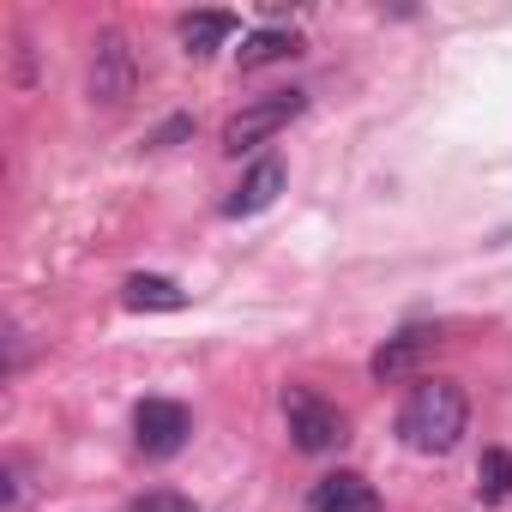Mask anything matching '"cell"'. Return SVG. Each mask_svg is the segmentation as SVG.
I'll use <instances>...</instances> for the list:
<instances>
[{
	"label": "cell",
	"mask_w": 512,
	"mask_h": 512,
	"mask_svg": "<svg viewBox=\"0 0 512 512\" xmlns=\"http://www.w3.org/2000/svg\"><path fill=\"white\" fill-rule=\"evenodd\" d=\"M470 428V398L458 380H416L398 410V440L422 458H446Z\"/></svg>",
	"instance_id": "obj_1"
},
{
	"label": "cell",
	"mask_w": 512,
	"mask_h": 512,
	"mask_svg": "<svg viewBox=\"0 0 512 512\" xmlns=\"http://www.w3.org/2000/svg\"><path fill=\"white\" fill-rule=\"evenodd\" d=\"M284 422H290L296 452H308V458L338 452V446L350 440V416H344L332 398H320L314 386H284Z\"/></svg>",
	"instance_id": "obj_2"
},
{
	"label": "cell",
	"mask_w": 512,
	"mask_h": 512,
	"mask_svg": "<svg viewBox=\"0 0 512 512\" xmlns=\"http://www.w3.org/2000/svg\"><path fill=\"white\" fill-rule=\"evenodd\" d=\"M308 109V91H272V97H253L241 115H229V127H223V151H253V145H266V139H278L296 115Z\"/></svg>",
	"instance_id": "obj_3"
},
{
	"label": "cell",
	"mask_w": 512,
	"mask_h": 512,
	"mask_svg": "<svg viewBox=\"0 0 512 512\" xmlns=\"http://www.w3.org/2000/svg\"><path fill=\"white\" fill-rule=\"evenodd\" d=\"M85 91H91V103H103V109H121V103L139 91V61H133V49H127L121 31H97Z\"/></svg>",
	"instance_id": "obj_4"
},
{
	"label": "cell",
	"mask_w": 512,
	"mask_h": 512,
	"mask_svg": "<svg viewBox=\"0 0 512 512\" xmlns=\"http://www.w3.org/2000/svg\"><path fill=\"white\" fill-rule=\"evenodd\" d=\"M187 434H193V416H187V404H175V398H145V404L133 410V440H139L145 458H175V452L187 446Z\"/></svg>",
	"instance_id": "obj_5"
},
{
	"label": "cell",
	"mask_w": 512,
	"mask_h": 512,
	"mask_svg": "<svg viewBox=\"0 0 512 512\" xmlns=\"http://www.w3.org/2000/svg\"><path fill=\"white\" fill-rule=\"evenodd\" d=\"M308 512H380V494L362 470H332L308 488Z\"/></svg>",
	"instance_id": "obj_6"
},
{
	"label": "cell",
	"mask_w": 512,
	"mask_h": 512,
	"mask_svg": "<svg viewBox=\"0 0 512 512\" xmlns=\"http://www.w3.org/2000/svg\"><path fill=\"white\" fill-rule=\"evenodd\" d=\"M284 187H290V169H284L278 157H260V163L241 175V187L223 199V217H253V211H266V205H278Z\"/></svg>",
	"instance_id": "obj_7"
},
{
	"label": "cell",
	"mask_w": 512,
	"mask_h": 512,
	"mask_svg": "<svg viewBox=\"0 0 512 512\" xmlns=\"http://www.w3.org/2000/svg\"><path fill=\"white\" fill-rule=\"evenodd\" d=\"M121 302H127L133 314H181V308H187V290H181L175 278H163V272H133V278L121 284Z\"/></svg>",
	"instance_id": "obj_8"
},
{
	"label": "cell",
	"mask_w": 512,
	"mask_h": 512,
	"mask_svg": "<svg viewBox=\"0 0 512 512\" xmlns=\"http://www.w3.org/2000/svg\"><path fill=\"white\" fill-rule=\"evenodd\" d=\"M434 344H440L434 332H398V338H386V344L368 356V374H374L380 386H386V380H404V374H410V368L434 350Z\"/></svg>",
	"instance_id": "obj_9"
},
{
	"label": "cell",
	"mask_w": 512,
	"mask_h": 512,
	"mask_svg": "<svg viewBox=\"0 0 512 512\" xmlns=\"http://www.w3.org/2000/svg\"><path fill=\"white\" fill-rule=\"evenodd\" d=\"M290 55H302V37H296V31H284V25H266V31H253V37L235 49L241 73H253V67H272V61H290Z\"/></svg>",
	"instance_id": "obj_10"
},
{
	"label": "cell",
	"mask_w": 512,
	"mask_h": 512,
	"mask_svg": "<svg viewBox=\"0 0 512 512\" xmlns=\"http://www.w3.org/2000/svg\"><path fill=\"white\" fill-rule=\"evenodd\" d=\"M229 37H235V13H187V19H181V43H187L193 61L217 55Z\"/></svg>",
	"instance_id": "obj_11"
},
{
	"label": "cell",
	"mask_w": 512,
	"mask_h": 512,
	"mask_svg": "<svg viewBox=\"0 0 512 512\" xmlns=\"http://www.w3.org/2000/svg\"><path fill=\"white\" fill-rule=\"evenodd\" d=\"M476 500L482 506H506L512 500V452L506 446H488L476 458Z\"/></svg>",
	"instance_id": "obj_12"
},
{
	"label": "cell",
	"mask_w": 512,
	"mask_h": 512,
	"mask_svg": "<svg viewBox=\"0 0 512 512\" xmlns=\"http://www.w3.org/2000/svg\"><path fill=\"white\" fill-rule=\"evenodd\" d=\"M127 512H193V500H187V494H175V488H151V494H139Z\"/></svg>",
	"instance_id": "obj_13"
},
{
	"label": "cell",
	"mask_w": 512,
	"mask_h": 512,
	"mask_svg": "<svg viewBox=\"0 0 512 512\" xmlns=\"http://www.w3.org/2000/svg\"><path fill=\"white\" fill-rule=\"evenodd\" d=\"M25 500V464H7V506Z\"/></svg>",
	"instance_id": "obj_14"
},
{
	"label": "cell",
	"mask_w": 512,
	"mask_h": 512,
	"mask_svg": "<svg viewBox=\"0 0 512 512\" xmlns=\"http://www.w3.org/2000/svg\"><path fill=\"white\" fill-rule=\"evenodd\" d=\"M181 133H193V121H169V127H163V133H157V139H151V145H157V151H163V145H175V139H181Z\"/></svg>",
	"instance_id": "obj_15"
}]
</instances>
